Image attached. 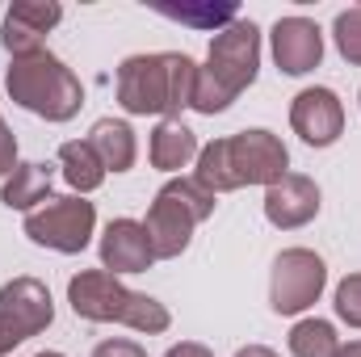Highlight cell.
Listing matches in <instances>:
<instances>
[{
  "label": "cell",
  "instance_id": "22",
  "mask_svg": "<svg viewBox=\"0 0 361 357\" xmlns=\"http://www.w3.org/2000/svg\"><path fill=\"white\" fill-rule=\"evenodd\" d=\"M160 13L164 17H173V21H180V25H202V30H223V25H231L240 13H235V4H227V8H210V4H197V8H173V4H160Z\"/></svg>",
  "mask_w": 361,
  "mask_h": 357
},
{
  "label": "cell",
  "instance_id": "33",
  "mask_svg": "<svg viewBox=\"0 0 361 357\" xmlns=\"http://www.w3.org/2000/svg\"><path fill=\"white\" fill-rule=\"evenodd\" d=\"M357 101H361V92H357Z\"/></svg>",
  "mask_w": 361,
  "mask_h": 357
},
{
  "label": "cell",
  "instance_id": "24",
  "mask_svg": "<svg viewBox=\"0 0 361 357\" xmlns=\"http://www.w3.org/2000/svg\"><path fill=\"white\" fill-rule=\"evenodd\" d=\"M332 307H336V320L357 328L361 332V273H349L336 282V294H332Z\"/></svg>",
  "mask_w": 361,
  "mask_h": 357
},
{
  "label": "cell",
  "instance_id": "17",
  "mask_svg": "<svg viewBox=\"0 0 361 357\" xmlns=\"http://www.w3.org/2000/svg\"><path fill=\"white\" fill-rule=\"evenodd\" d=\"M59 169H63V181L72 185V193H80V198L85 193H97L105 185V177H109L89 139H68L59 147Z\"/></svg>",
  "mask_w": 361,
  "mask_h": 357
},
{
  "label": "cell",
  "instance_id": "13",
  "mask_svg": "<svg viewBox=\"0 0 361 357\" xmlns=\"http://www.w3.org/2000/svg\"><path fill=\"white\" fill-rule=\"evenodd\" d=\"M143 227H147V240H152V253H156V261H177L180 253L189 248V240H193V227H197V219H193V210L189 206H180L177 198L160 185V193H156V202L147 206V219H143Z\"/></svg>",
  "mask_w": 361,
  "mask_h": 357
},
{
  "label": "cell",
  "instance_id": "3",
  "mask_svg": "<svg viewBox=\"0 0 361 357\" xmlns=\"http://www.w3.org/2000/svg\"><path fill=\"white\" fill-rule=\"evenodd\" d=\"M4 89L25 114L47 118V122H72L85 105L80 76L51 51L13 59L8 72H4Z\"/></svg>",
  "mask_w": 361,
  "mask_h": 357
},
{
  "label": "cell",
  "instance_id": "15",
  "mask_svg": "<svg viewBox=\"0 0 361 357\" xmlns=\"http://www.w3.org/2000/svg\"><path fill=\"white\" fill-rule=\"evenodd\" d=\"M197 152H202V147H197V135H193L180 118H164V122L152 131V143H147V160H152V169L173 173V177L197 160Z\"/></svg>",
  "mask_w": 361,
  "mask_h": 357
},
{
  "label": "cell",
  "instance_id": "19",
  "mask_svg": "<svg viewBox=\"0 0 361 357\" xmlns=\"http://www.w3.org/2000/svg\"><path fill=\"white\" fill-rule=\"evenodd\" d=\"M193 181H197V185H206L214 198H219V193H231V189H240V185H235V177H231L227 139H210V143L197 152V160H193Z\"/></svg>",
  "mask_w": 361,
  "mask_h": 357
},
{
  "label": "cell",
  "instance_id": "21",
  "mask_svg": "<svg viewBox=\"0 0 361 357\" xmlns=\"http://www.w3.org/2000/svg\"><path fill=\"white\" fill-rule=\"evenodd\" d=\"M332 42H336V51H341L345 63L361 68V4L336 13V21H332Z\"/></svg>",
  "mask_w": 361,
  "mask_h": 357
},
{
  "label": "cell",
  "instance_id": "7",
  "mask_svg": "<svg viewBox=\"0 0 361 357\" xmlns=\"http://www.w3.org/2000/svg\"><path fill=\"white\" fill-rule=\"evenodd\" d=\"M227 156H231V177L235 185H265L281 181L290 173V152L286 143L265 131V126H252V131H240V135H227Z\"/></svg>",
  "mask_w": 361,
  "mask_h": 357
},
{
  "label": "cell",
  "instance_id": "10",
  "mask_svg": "<svg viewBox=\"0 0 361 357\" xmlns=\"http://www.w3.org/2000/svg\"><path fill=\"white\" fill-rule=\"evenodd\" d=\"M0 315L30 341V337L47 332L55 324V298H51L47 282L21 273V277H13V282L0 286Z\"/></svg>",
  "mask_w": 361,
  "mask_h": 357
},
{
  "label": "cell",
  "instance_id": "32",
  "mask_svg": "<svg viewBox=\"0 0 361 357\" xmlns=\"http://www.w3.org/2000/svg\"><path fill=\"white\" fill-rule=\"evenodd\" d=\"M34 357H68V353H55V349H47V353H34Z\"/></svg>",
  "mask_w": 361,
  "mask_h": 357
},
{
  "label": "cell",
  "instance_id": "23",
  "mask_svg": "<svg viewBox=\"0 0 361 357\" xmlns=\"http://www.w3.org/2000/svg\"><path fill=\"white\" fill-rule=\"evenodd\" d=\"M164 189L177 198L180 206H189V210H193V219H197V223H206V219L214 214V206H219V202H214V193H210L206 185H197L193 177H173V181H164Z\"/></svg>",
  "mask_w": 361,
  "mask_h": 357
},
{
  "label": "cell",
  "instance_id": "11",
  "mask_svg": "<svg viewBox=\"0 0 361 357\" xmlns=\"http://www.w3.org/2000/svg\"><path fill=\"white\" fill-rule=\"evenodd\" d=\"M101 269L122 277V273H147L156 265V253H152V240H147V227L139 219H109L105 231H101Z\"/></svg>",
  "mask_w": 361,
  "mask_h": 357
},
{
  "label": "cell",
  "instance_id": "5",
  "mask_svg": "<svg viewBox=\"0 0 361 357\" xmlns=\"http://www.w3.org/2000/svg\"><path fill=\"white\" fill-rule=\"evenodd\" d=\"M206 72L214 76V85L227 92L231 101L244 89L257 85L261 72V25L235 17L231 25H223L210 38V55H206Z\"/></svg>",
  "mask_w": 361,
  "mask_h": 357
},
{
  "label": "cell",
  "instance_id": "9",
  "mask_svg": "<svg viewBox=\"0 0 361 357\" xmlns=\"http://www.w3.org/2000/svg\"><path fill=\"white\" fill-rule=\"evenodd\" d=\"M269 51L281 76H307L324 63V30L311 17H281L269 30Z\"/></svg>",
  "mask_w": 361,
  "mask_h": 357
},
{
  "label": "cell",
  "instance_id": "1",
  "mask_svg": "<svg viewBox=\"0 0 361 357\" xmlns=\"http://www.w3.org/2000/svg\"><path fill=\"white\" fill-rule=\"evenodd\" d=\"M193 80H197V63L180 51H160V55H126L118 63V105L130 118H147L156 114L180 118V109H189L193 101Z\"/></svg>",
  "mask_w": 361,
  "mask_h": 357
},
{
  "label": "cell",
  "instance_id": "29",
  "mask_svg": "<svg viewBox=\"0 0 361 357\" xmlns=\"http://www.w3.org/2000/svg\"><path fill=\"white\" fill-rule=\"evenodd\" d=\"M164 357H214L202 341H180V345H169V353Z\"/></svg>",
  "mask_w": 361,
  "mask_h": 357
},
{
  "label": "cell",
  "instance_id": "14",
  "mask_svg": "<svg viewBox=\"0 0 361 357\" xmlns=\"http://www.w3.org/2000/svg\"><path fill=\"white\" fill-rule=\"evenodd\" d=\"M51 185H55V164L47 160H21L4 185H0V202L8 206V210H38L42 202H51Z\"/></svg>",
  "mask_w": 361,
  "mask_h": 357
},
{
  "label": "cell",
  "instance_id": "20",
  "mask_svg": "<svg viewBox=\"0 0 361 357\" xmlns=\"http://www.w3.org/2000/svg\"><path fill=\"white\" fill-rule=\"evenodd\" d=\"M4 17L47 38V34H51V30L63 21V4H55V0H13Z\"/></svg>",
  "mask_w": 361,
  "mask_h": 357
},
{
  "label": "cell",
  "instance_id": "27",
  "mask_svg": "<svg viewBox=\"0 0 361 357\" xmlns=\"http://www.w3.org/2000/svg\"><path fill=\"white\" fill-rule=\"evenodd\" d=\"M17 164H21V160H17V135H13V131H8V122L0 118V181L8 177Z\"/></svg>",
  "mask_w": 361,
  "mask_h": 357
},
{
  "label": "cell",
  "instance_id": "12",
  "mask_svg": "<svg viewBox=\"0 0 361 357\" xmlns=\"http://www.w3.org/2000/svg\"><path fill=\"white\" fill-rule=\"evenodd\" d=\"M319 185L307 173H286L265 189V219L277 231H298L319 214Z\"/></svg>",
  "mask_w": 361,
  "mask_h": 357
},
{
  "label": "cell",
  "instance_id": "16",
  "mask_svg": "<svg viewBox=\"0 0 361 357\" xmlns=\"http://www.w3.org/2000/svg\"><path fill=\"white\" fill-rule=\"evenodd\" d=\"M89 143H92V152L101 156L105 173H130L135 160H139V139H135L130 122H122V118H101V122H92Z\"/></svg>",
  "mask_w": 361,
  "mask_h": 357
},
{
  "label": "cell",
  "instance_id": "30",
  "mask_svg": "<svg viewBox=\"0 0 361 357\" xmlns=\"http://www.w3.org/2000/svg\"><path fill=\"white\" fill-rule=\"evenodd\" d=\"M235 357H277V353H273L269 345H244Z\"/></svg>",
  "mask_w": 361,
  "mask_h": 357
},
{
  "label": "cell",
  "instance_id": "28",
  "mask_svg": "<svg viewBox=\"0 0 361 357\" xmlns=\"http://www.w3.org/2000/svg\"><path fill=\"white\" fill-rule=\"evenodd\" d=\"M17 345H25V337H21V332H17V328H13V324H8V320L0 315V357L13 353Z\"/></svg>",
  "mask_w": 361,
  "mask_h": 357
},
{
  "label": "cell",
  "instance_id": "8",
  "mask_svg": "<svg viewBox=\"0 0 361 357\" xmlns=\"http://www.w3.org/2000/svg\"><path fill=\"white\" fill-rule=\"evenodd\" d=\"M290 126L307 147H332L345 135V101L336 89H302L290 101Z\"/></svg>",
  "mask_w": 361,
  "mask_h": 357
},
{
  "label": "cell",
  "instance_id": "26",
  "mask_svg": "<svg viewBox=\"0 0 361 357\" xmlns=\"http://www.w3.org/2000/svg\"><path fill=\"white\" fill-rule=\"evenodd\" d=\"M92 357H147V349L139 345V341H130V337H109V341H101Z\"/></svg>",
  "mask_w": 361,
  "mask_h": 357
},
{
  "label": "cell",
  "instance_id": "25",
  "mask_svg": "<svg viewBox=\"0 0 361 357\" xmlns=\"http://www.w3.org/2000/svg\"><path fill=\"white\" fill-rule=\"evenodd\" d=\"M189 109H197V114H206V118H214V114L231 109V97L214 85V76H210L206 68H197V80H193V101H189Z\"/></svg>",
  "mask_w": 361,
  "mask_h": 357
},
{
  "label": "cell",
  "instance_id": "31",
  "mask_svg": "<svg viewBox=\"0 0 361 357\" xmlns=\"http://www.w3.org/2000/svg\"><path fill=\"white\" fill-rule=\"evenodd\" d=\"M336 357H361V341H341V349H336Z\"/></svg>",
  "mask_w": 361,
  "mask_h": 357
},
{
  "label": "cell",
  "instance_id": "2",
  "mask_svg": "<svg viewBox=\"0 0 361 357\" xmlns=\"http://www.w3.org/2000/svg\"><path fill=\"white\" fill-rule=\"evenodd\" d=\"M68 303L89 324H122V328L143 332V337H160L173 324V311L160 298L139 294V290H126L105 269H80L68 282Z\"/></svg>",
  "mask_w": 361,
  "mask_h": 357
},
{
  "label": "cell",
  "instance_id": "6",
  "mask_svg": "<svg viewBox=\"0 0 361 357\" xmlns=\"http://www.w3.org/2000/svg\"><path fill=\"white\" fill-rule=\"evenodd\" d=\"M328 286V265L315 248H286L277 253L269 273V307L273 315H302L319 303Z\"/></svg>",
  "mask_w": 361,
  "mask_h": 357
},
{
  "label": "cell",
  "instance_id": "18",
  "mask_svg": "<svg viewBox=\"0 0 361 357\" xmlns=\"http://www.w3.org/2000/svg\"><path fill=\"white\" fill-rule=\"evenodd\" d=\"M286 345H290V353L294 357H336L341 337H336V324L311 315V320H298V324L290 328Z\"/></svg>",
  "mask_w": 361,
  "mask_h": 357
},
{
  "label": "cell",
  "instance_id": "4",
  "mask_svg": "<svg viewBox=\"0 0 361 357\" xmlns=\"http://www.w3.org/2000/svg\"><path fill=\"white\" fill-rule=\"evenodd\" d=\"M92 231H97V206L80 193H63V198H51L42 202L38 210L25 214V236L30 244L38 248H51V253H63V257H76L92 244Z\"/></svg>",
  "mask_w": 361,
  "mask_h": 357
}]
</instances>
